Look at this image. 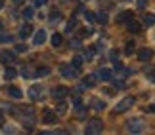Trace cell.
I'll list each match as a JSON object with an SVG mask.
<instances>
[{"label":"cell","mask_w":155,"mask_h":135,"mask_svg":"<svg viewBox=\"0 0 155 135\" xmlns=\"http://www.w3.org/2000/svg\"><path fill=\"white\" fill-rule=\"evenodd\" d=\"M127 131L128 133H134V135H140V133H144L146 130V122L144 120H140V118H132V120H128L127 122Z\"/></svg>","instance_id":"cell-1"},{"label":"cell","mask_w":155,"mask_h":135,"mask_svg":"<svg viewBox=\"0 0 155 135\" xmlns=\"http://www.w3.org/2000/svg\"><path fill=\"white\" fill-rule=\"evenodd\" d=\"M102 130H104V122L100 118L88 120V124H86V133L88 135H98V133H102Z\"/></svg>","instance_id":"cell-2"},{"label":"cell","mask_w":155,"mask_h":135,"mask_svg":"<svg viewBox=\"0 0 155 135\" xmlns=\"http://www.w3.org/2000/svg\"><path fill=\"white\" fill-rule=\"evenodd\" d=\"M136 103V99L134 97H124L121 103H117V107L113 109V114H123V112H127V110L132 107V105Z\"/></svg>","instance_id":"cell-3"},{"label":"cell","mask_w":155,"mask_h":135,"mask_svg":"<svg viewBox=\"0 0 155 135\" xmlns=\"http://www.w3.org/2000/svg\"><path fill=\"white\" fill-rule=\"evenodd\" d=\"M59 72L63 78H77L79 76V69L73 65H59Z\"/></svg>","instance_id":"cell-4"},{"label":"cell","mask_w":155,"mask_h":135,"mask_svg":"<svg viewBox=\"0 0 155 135\" xmlns=\"http://www.w3.org/2000/svg\"><path fill=\"white\" fill-rule=\"evenodd\" d=\"M67 95H69V87H65V86H56L52 90V97L54 99H63Z\"/></svg>","instance_id":"cell-5"},{"label":"cell","mask_w":155,"mask_h":135,"mask_svg":"<svg viewBox=\"0 0 155 135\" xmlns=\"http://www.w3.org/2000/svg\"><path fill=\"white\" fill-rule=\"evenodd\" d=\"M42 93H44L42 86H33V87H29V97H31L33 101H37V99H40V97H42Z\"/></svg>","instance_id":"cell-6"},{"label":"cell","mask_w":155,"mask_h":135,"mask_svg":"<svg viewBox=\"0 0 155 135\" xmlns=\"http://www.w3.org/2000/svg\"><path fill=\"white\" fill-rule=\"evenodd\" d=\"M0 61H2L4 65H10V63L15 61V54L14 51H2V54H0Z\"/></svg>","instance_id":"cell-7"},{"label":"cell","mask_w":155,"mask_h":135,"mask_svg":"<svg viewBox=\"0 0 155 135\" xmlns=\"http://www.w3.org/2000/svg\"><path fill=\"white\" fill-rule=\"evenodd\" d=\"M127 31H128V32H132V34H136V32H140V31H142V25H140L138 21L128 19V21H127Z\"/></svg>","instance_id":"cell-8"},{"label":"cell","mask_w":155,"mask_h":135,"mask_svg":"<svg viewBox=\"0 0 155 135\" xmlns=\"http://www.w3.org/2000/svg\"><path fill=\"white\" fill-rule=\"evenodd\" d=\"M151 55H153V51H151L150 48H142V50H138V59H140V61H150Z\"/></svg>","instance_id":"cell-9"},{"label":"cell","mask_w":155,"mask_h":135,"mask_svg":"<svg viewBox=\"0 0 155 135\" xmlns=\"http://www.w3.org/2000/svg\"><path fill=\"white\" fill-rule=\"evenodd\" d=\"M128 19H132V11H128V10H124L117 15V23H127Z\"/></svg>","instance_id":"cell-10"},{"label":"cell","mask_w":155,"mask_h":135,"mask_svg":"<svg viewBox=\"0 0 155 135\" xmlns=\"http://www.w3.org/2000/svg\"><path fill=\"white\" fill-rule=\"evenodd\" d=\"M44 124H54V122H56V112H54V110H48L46 109L44 110Z\"/></svg>","instance_id":"cell-11"},{"label":"cell","mask_w":155,"mask_h":135,"mask_svg":"<svg viewBox=\"0 0 155 135\" xmlns=\"http://www.w3.org/2000/svg\"><path fill=\"white\" fill-rule=\"evenodd\" d=\"M96 76H98L100 80L107 82V80H111V76H113V74H111V70H109V69H100V72H98Z\"/></svg>","instance_id":"cell-12"},{"label":"cell","mask_w":155,"mask_h":135,"mask_svg":"<svg viewBox=\"0 0 155 135\" xmlns=\"http://www.w3.org/2000/svg\"><path fill=\"white\" fill-rule=\"evenodd\" d=\"M44 40H46V31H37V34H35V44L40 46V44H44Z\"/></svg>","instance_id":"cell-13"},{"label":"cell","mask_w":155,"mask_h":135,"mask_svg":"<svg viewBox=\"0 0 155 135\" xmlns=\"http://www.w3.org/2000/svg\"><path fill=\"white\" fill-rule=\"evenodd\" d=\"M8 93H10V97H14V99H21L23 97V91L19 90V87H8Z\"/></svg>","instance_id":"cell-14"},{"label":"cell","mask_w":155,"mask_h":135,"mask_svg":"<svg viewBox=\"0 0 155 135\" xmlns=\"http://www.w3.org/2000/svg\"><path fill=\"white\" fill-rule=\"evenodd\" d=\"M15 76H17V70H15L14 67H8V69L4 70V78H6V80H14Z\"/></svg>","instance_id":"cell-15"},{"label":"cell","mask_w":155,"mask_h":135,"mask_svg":"<svg viewBox=\"0 0 155 135\" xmlns=\"http://www.w3.org/2000/svg\"><path fill=\"white\" fill-rule=\"evenodd\" d=\"M31 32H33V27L31 25H23L21 31H19V36L21 38H29V36H31Z\"/></svg>","instance_id":"cell-16"},{"label":"cell","mask_w":155,"mask_h":135,"mask_svg":"<svg viewBox=\"0 0 155 135\" xmlns=\"http://www.w3.org/2000/svg\"><path fill=\"white\" fill-rule=\"evenodd\" d=\"M61 42H63V38H61V34H58V32H54V34H52V46H54V48H59V46H61Z\"/></svg>","instance_id":"cell-17"},{"label":"cell","mask_w":155,"mask_h":135,"mask_svg":"<svg viewBox=\"0 0 155 135\" xmlns=\"http://www.w3.org/2000/svg\"><path fill=\"white\" fill-rule=\"evenodd\" d=\"M98 82V76L96 74H88L86 78H84V86H88V87H92L94 84Z\"/></svg>","instance_id":"cell-18"},{"label":"cell","mask_w":155,"mask_h":135,"mask_svg":"<svg viewBox=\"0 0 155 135\" xmlns=\"http://www.w3.org/2000/svg\"><path fill=\"white\" fill-rule=\"evenodd\" d=\"M94 19H96L98 23H102V25H105V23H107V14H105V11H98V14L94 15Z\"/></svg>","instance_id":"cell-19"},{"label":"cell","mask_w":155,"mask_h":135,"mask_svg":"<svg viewBox=\"0 0 155 135\" xmlns=\"http://www.w3.org/2000/svg\"><path fill=\"white\" fill-rule=\"evenodd\" d=\"M144 72H146V76H147L150 80H155V67H150V65H147V67L144 69Z\"/></svg>","instance_id":"cell-20"},{"label":"cell","mask_w":155,"mask_h":135,"mask_svg":"<svg viewBox=\"0 0 155 135\" xmlns=\"http://www.w3.org/2000/svg\"><path fill=\"white\" fill-rule=\"evenodd\" d=\"M92 107L96 109V110H104L105 109V103L100 101V99H92Z\"/></svg>","instance_id":"cell-21"},{"label":"cell","mask_w":155,"mask_h":135,"mask_svg":"<svg viewBox=\"0 0 155 135\" xmlns=\"http://www.w3.org/2000/svg\"><path fill=\"white\" fill-rule=\"evenodd\" d=\"M77 118H79V120H84L86 118V109L82 107V105H81V107H77Z\"/></svg>","instance_id":"cell-22"},{"label":"cell","mask_w":155,"mask_h":135,"mask_svg":"<svg viewBox=\"0 0 155 135\" xmlns=\"http://www.w3.org/2000/svg\"><path fill=\"white\" fill-rule=\"evenodd\" d=\"M21 76H23V78H31V76H33L31 67H29V65H23V69H21Z\"/></svg>","instance_id":"cell-23"},{"label":"cell","mask_w":155,"mask_h":135,"mask_svg":"<svg viewBox=\"0 0 155 135\" xmlns=\"http://www.w3.org/2000/svg\"><path fill=\"white\" fill-rule=\"evenodd\" d=\"M69 46H71L73 50H81V48H82V42H81V38H73V40L69 42Z\"/></svg>","instance_id":"cell-24"},{"label":"cell","mask_w":155,"mask_h":135,"mask_svg":"<svg viewBox=\"0 0 155 135\" xmlns=\"http://www.w3.org/2000/svg\"><path fill=\"white\" fill-rule=\"evenodd\" d=\"M48 74H50L48 67H40V69H37V72H35V76H48Z\"/></svg>","instance_id":"cell-25"},{"label":"cell","mask_w":155,"mask_h":135,"mask_svg":"<svg viewBox=\"0 0 155 135\" xmlns=\"http://www.w3.org/2000/svg\"><path fill=\"white\" fill-rule=\"evenodd\" d=\"M144 23L146 25H155V15L153 14H146L144 15Z\"/></svg>","instance_id":"cell-26"},{"label":"cell","mask_w":155,"mask_h":135,"mask_svg":"<svg viewBox=\"0 0 155 135\" xmlns=\"http://www.w3.org/2000/svg\"><path fill=\"white\" fill-rule=\"evenodd\" d=\"M94 55H96V48H88L84 54V59H94Z\"/></svg>","instance_id":"cell-27"},{"label":"cell","mask_w":155,"mask_h":135,"mask_svg":"<svg viewBox=\"0 0 155 135\" xmlns=\"http://www.w3.org/2000/svg\"><path fill=\"white\" fill-rule=\"evenodd\" d=\"M65 110H67V103L59 101L58 103V114H65Z\"/></svg>","instance_id":"cell-28"},{"label":"cell","mask_w":155,"mask_h":135,"mask_svg":"<svg viewBox=\"0 0 155 135\" xmlns=\"http://www.w3.org/2000/svg\"><path fill=\"white\" fill-rule=\"evenodd\" d=\"M82 61H84V57H81V55H77L75 59H73V67H77V69H81V65H82Z\"/></svg>","instance_id":"cell-29"},{"label":"cell","mask_w":155,"mask_h":135,"mask_svg":"<svg viewBox=\"0 0 155 135\" xmlns=\"http://www.w3.org/2000/svg\"><path fill=\"white\" fill-rule=\"evenodd\" d=\"M33 14H35V11H33V8H25V10H23V17H25V19H31V17H33Z\"/></svg>","instance_id":"cell-30"},{"label":"cell","mask_w":155,"mask_h":135,"mask_svg":"<svg viewBox=\"0 0 155 135\" xmlns=\"http://www.w3.org/2000/svg\"><path fill=\"white\" fill-rule=\"evenodd\" d=\"M75 27H77V19H71V21L67 23V27H65V31H67V32H71Z\"/></svg>","instance_id":"cell-31"},{"label":"cell","mask_w":155,"mask_h":135,"mask_svg":"<svg viewBox=\"0 0 155 135\" xmlns=\"http://www.w3.org/2000/svg\"><path fill=\"white\" fill-rule=\"evenodd\" d=\"M134 50H136V44H134V42H128V44H127V50H124V51H127V55H130Z\"/></svg>","instance_id":"cell-32"},{"label":"cell","mask_w":155,"mask_h":135,"mask_svg":"<svg viewBox=\"0 0 155 135\" xmlns=\"http://www.w3.org/2000/svg\"><path fill=\"white\" fill-rule=\"evenodd\" d=\"M50 19H52V21H59V19H61V14L54 10V11H52V15H50Z\"/></svg>","instance_id":"cell-33"},{"label":"cell","mask_w":155,"mask_h":135,"mask_svg":"<svg viewBox=\"0 0 155 135\" xmlns=\"http://www.w3.org/2000/svg\"><path fill=\"white\" fill-rule=\"evenodd\" d=\"M109 59H111V61H117V59H119V51H117V50H111V51H109Z\"/></svg>","instance_id":"cell-34"},{"label":"cell","mask_w":155,"mask_h":135,"mask_svg":"<svg viewBox=\"0 0 155 135\" xmlns=\"http://www.w3.org/2000/svg\"><path fill=\"white\" fill-rule=\"evenodd\" d=\"M15 51H17V54H23V51H27V46L25 44H17L15 46Z\"/></svg>","instance_id":"cell-35"},{"label":"cell","mask_w":155,"mask_h":135,"mask_svg":"<svg viewBox=\"0 0 155 135\" xmlns=\"http://www.w3.org/2000/svg\"><path fill=\"white\" fill-rule=\"evenodd\" d=\"M12 40L14 38H12L10 34H0V42H12Z\"/></svg>","instance_id":"cell-36"},{"label":"cell","mask_w":155,"mask_h":135,"mask_svg":"<svg viewBox=\"0 0 155 135\" xmlns=\"http://www.w3.org/2000/svg\"><path fill=\"white\" fill-rule=\"evenodd\" d=\"M92 29H81V36H90Z\"/></svg>","instance_id":"cell-37"},{"label":"cell","mask_w":155,"mask_h":135,"mask_svg":"<svg viewBox=\"0 0 155 135\" xmlns=\"http://www.w3.org/2000/svg\"><path fill=\"white\" fill-rule=\"evenodd\" d=\"M82 14H84L86 21H94V14H90V11H84V10H82Z\"/></svg>","instance_id":"cell-38"},{"label":"cell","mask_w":155,"mask_h":135,"mask_svg":"<svg viewBox=\"0 0 155 135\" xmlns=\"http://www.w3.org/2000/svg\"><path fill=\"white\" fill-rule=\"evenodd\" d=\"M146 6H147V0H138V8L140 10H144Z\"/></svg>","instance_id":"cell-39"},{"label":"cell","mask_w":155,"mask_h":135,"mask_svg":"<svg viewBox=\"0 0 155 135\" xmlns=\"http://www.w3.org/2000/svg\"><path fill=\"white\" fill-rule=\"evenodd\" d=\"M113 65H115V70H121V69H123V63L119 61V59H117V61H113Z\"/></svg>","instance_id":"cell-40"},{"label":"cell","mask_w":155,"mask_h":135,"mask_svg":"<svg viewBox=\"0 0 155 135\" xmlns=\"http://www.w3.org/2000/svg\"><path fill=\"white\" fill-rule=\"evenodd\" d=\"M46 2H48V0H33V4H35V6H44Z\"/></svg>","instance_id":"cell-41"},{"label":"cell","mask_w":155,"mask_h":135,"mask_svg":"<svg viewBox=\"0 0 155 135\" xmlns=\"http://www.w3.org/2000/svg\"><path fill=\"white\" fill-rule=\"evenodd\" d=\"M115 87H117V90H123L124 84H123V82H115Z\"/></svg>","instance_id":"cell-42"},{"label":"cell","mask_w":155,"mask_h":135,"mask_svg":"<svg viewBox=\"0 0 155 135\" xmlns=\"http://www.w3.org/2000/svg\"><path fill=\"white\" fill-rule=\"evenodd\" d=\"M73 105H75V109H77V107H81V105H82V103H81V99H79V97H77V99H75V103H73Z\"/></svg>","instance_id":"cell-43"},{"label":"cell","mask_w":155,"mask_h":135,"mask_svg":"<svg viewBox=\"0 0 155 135\" xmlns=\"http://www.w3.org/2000/svg\"><path fill=\"white\" fill-rule=\"evenodd\" d=\"M96 50H104V42H102V40H100V42L96 44Z\"/></svg>","instance_id":"cell-44"},{"label":"cell","mask_w":155,"mask_h":135,"mask_svg":"<svg viewBox=\"0 0 155 135\" xmlns=\"http://www.w3.org/2000/svg\"><path fill=\"white\" fill-rule=\"evenodd\" d=\"M4 124V116H2V112H0V126Z\"/></svg>","instance_id":"cell-45"},{"label":"cell","mask_w":155,"mask_h":135,"mask_svg":"<svg viewBox=\"0 0 155 135\" xmlns=\"http://www.w3.org/2000/svg\"><path fill=\"white\" fill-rule=\"evenodd\" d=\"M4 8V0H0V10H2Z\"/></svg>","instance_id":"cell-46"},{"label":"cell","mask_w":155,"mask_h":135,"mask_svg":"<svg viewBox=\"0 0 155 135\" xmlns=\"http://www.w3.org/2000/svg\"><path fill=\"white\" fill-rule=\"evenodd\" d=\"M23 2V0H14V4H21Z\"/></svg>","instance_id":"cell-47"},{"label":"cell","mask_w":155,"mask_h":135,"mask_svg":"<svg viewBox=\"0 0 155 135\" xmlns=\"http://www.w3.org/2000/svg\"><path fill=\"white\" fill-rule=\"evenodd\" d=\"M151 110H153V112H155V107H151Z\"/></svg>","instance_id":"cell-48"}]
</instances>
